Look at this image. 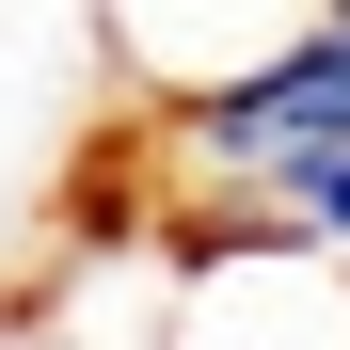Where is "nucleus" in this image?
Returning <instances> with one entry per match:
<instances>
[{"label":"nucleus","instance_id":"nucleus-1","mask_svg":"<svg viewBox=\"0 0 350 350\" xmlns=\"http://www.w3.org/2000/svg\"><path fill=\"white\" fill-rule=\"evenodd\" d=\"M159 334L144 350H350V271L286 223L239 207H175L159 223Z\"/></svg>","mask_w":350,"mask_h":350},{"label":"nucleus","instance_id":"nucleus-2","mask_svg":"<svg viewBox=\"0 0 350 350\" xmlns=\"http://www.w3.org/2000/svg\"><path fill=\"white\" fill-rule=\"evenodd\" d=\"M286 32H319V0H96V80L128 111H191L223 80H255Z\"/></svg>","mask_w":350,"mask_h":350}]
</instances>
